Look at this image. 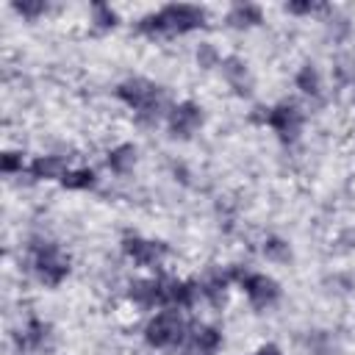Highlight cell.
I'll list each match as a JSON object with an SVG mask.
<instances>
[{"mask_svg": "<svg viewBox=\"0 0 355 355\" xmlns=\"http://www.w3.org/2000/svg\"><path fill=\"white\" fill-rule=\"evenodd\" d=\"M205 22V11L197 6H166L141 22L144 33H186Z\"/></svg>", "mask_w": 355, "mask_h": 355, "instance_id": "obj_1", "label": "cell"}, {"mask_svg": "<svg viewBox=\"0 0 355 355\" xmlns=\"http://www.w3.org/2000/svg\"><path fill=\"white\" fill-rule=\"evenodd\" d=\"M119 97L136 108V111H144V114H155L161 108V89L144 78H133V80H125L119 86Z\"/></svg>", "mask_w": 355, "mask_h": 355, "instance_id": "obj_2", "label": "cell"}, {"mask_svg": "<svg viewBox=\"0 0 355 355\" xmlns=\"http://www.w3.org/2000/svg\"><path fill=\"white\" fill-rule=\"evenodd\" d=\"M186 324L178 316V311H161L150 324H147V341L153 347H175L183 341Z\"/></svg>", "mask_w": 355, "mask_h": 355, "instance_id": "obj_3", "label": "cell"}, {"mask_svg": "<svg viewBox=\"0 0 355 355\" xmlns=\"http://www.w3.org/2000/svg\"><path fill=\"white\" fill-rule=\"evenodd\" d=\"M33 266H36L39 280L47 283V286H58V283L64 280V275L69 272V261L64 258V252H61L55 244H42V247L36 250Z\"/></svg>", "mask_w": 355, "mask_h": 355, "instance_id": "obj_4", "label": "cell"}, {"mask_svg": "<svg viewBox=\"0 0 355 355\" xmlns=\"http://www.w3.org/2000/svg\"><path fill=\"white\" fill-rule=\"evenodd\" d=\"M244 291H247V297H250V302L255 308L272 305L277 300V294H280L277 283L272 277H266V275H247L244 277Z\"/></svg>", "mask_w": 355, "mask_h": 355, "instance_id": "obj_5", "label": "cell"}, {"mask_svg": "<svg viewBox=\"0 0 355 355\" xmlns=\"http://www.w3.org/2000/svg\"><path fill=\"white\" fill-rule=\"evenodd\" d=\"M266 122H269L283 139H294V136L300 133L302 116H300V111H297L294 105L283 103V105H277V108H272V111L266 114Z\"/></svg>", "mask_w": 355, "mask_h": 355, "instance_id": "obj_6", "label": "cell"}, {"mask_svg": "<svg viewBox=\"0 0 355 355\" xmlns=\"http://www.w3.org/2000/svg\"><path fill=\"white\" fill-rule=\"evenodd\" d=\"M200 122H202V114L194 103H180L169 114V128L175 136H191L200 128Z\"/></svg>", "mask_w": 355, "mask_h": 355, "instance_id": "obj_7", "label": "cell"}, {"mask_svg": "<svg viewBox=\"0 0 355 355\" xmlns=\"http://www.w3.org/2000/svg\"><path fill=\"white\" fill-rule=\"evenodd\" d=\"M125 252L136 261V263H155L158 258H161V252H164V247L161 244H155V241H147V239H125Z\"/></svg>", "mask_w": 355, "mask_h": 355, "instance_id": "obj_8", "label": "cell"}, {"mask_svg": "<svg viewBox=\"0 0 355 355\" xmlns=\"http://www.w3.org/2000/svg\"><path fill=\"white\" fill-rule=\"evenodd\" d=\"M130 297L144 305V308H153V305H164V286L158 280H136L130 286Z\"/></svg>", "mask_w": 355, "mask_h": 355, "instance_id": "obj_9", "label": "cell"}, {"mask_svg": "<svg viewBox=\"0 0 355 355\" xmlns=\"http://www.w3.org/2000/svg\"><path fill=\"white\" fill-rule=\"evenodd\" d=\"M219 347V333L214 327H197L189 336V355H214Z\"/></svg>", "mask_w": 355, "mask_h": 355, "instance_id": "obj_10", "label": "cell"}, {"mask_svg": "<svg viewBox=\"0 0 355 355\" xmlns=\"http://www.w3.org/2000/svg\"><path fill=\"white\" fill-rule=\"evenodd\" d=\"M31 172H33L36 178H64L69 169H67V161H64V158L44 155V158H39V161L31 166Z\"/></svg>", "mask_w": 355, "mask_h": 355, "instance_id": "obj_11", "label": "cell"}, {"mask_svg": "<svg viewBox=\"0 0 355 355\" xmlns=\"http://www.w3.org/2000/svg\"><path fill=\"white\" fill-rule=\"evenodd\" d=\"M133 164H136V147H133V144H122V147H116V150L108 155V166H111L114 172H119V175L130 172Z\"/></svg>", "mask_w": 355, "mask_h": 355, "instance_id": "obj_12", "label": "cell"}, {"mask_svg": "<svg viewBox=\"0 0 355 355\" xmlns=\"http://www.w3.org/2000/svg\"><path fill=\"white\" fill-rule=\"evenodd\" d=\"M222 69H225V78L239 89V92H247L244 86H247V69H244V61L241 58H227L225 64H222Z\"/></svg>", "mask_w": 355, "mask_h": 355, "instance_id": "obj_13", "label": "cell"}, {"mask_svg": "<svg viewBox=\"0 0 355 355\" xmlns=\"http://www.w3.org/2000/svg\"><path fill=\"white\" fill-rule=\"evenodd\" d=\"M227 22H233V25H239V28L255 25V22H261V11H258L255 6H236V8L230 11Z\"/></svg>", "mask_w": 355, "mask_h": 355, "instance_id": "obj_14", "label": "cell"}, {"mask_svg": "<svg viewBox=\"0 0 355 355\" xmlns=\"http://www.w3.org/2000/svg\"><path fill=\"white\" fill-rule=\"evenodd\" d=\"M61 183L67 189H89V186H94V172L92 169H75V172H67L61 178Z\"/></svg>", "mask_w": 355, "mask_h": 355, "instance_id": "obj_15", "label": "cell"}, {"mask_svg": "<svg viewBox=\"0 0 355 355\" xmlns=\"http://www.w3.org/2000/svg\"><path fill=\"white\" fill-rule=\"evenodd\" d=\"M297 86H300L305 94H316V92H319V72H316L311 64L302 67L300 75H297Z\"/></svg>", "mask_w": 355, "mask_h": 355, "instance_id": "obj_16", "label": "cell"}, {"mask_svg": "<svg viewBox=\"0 0 355 355\" xmlns=\"http://www.w3.org/2000/svg\"><path fill=\"white\" fill-rule=\"evenodd\" d=\"M263 252H266V258H272V261H288V255H291L288 244L280 241V239H269V241L263 244Z\"/></svg>", "mask_w": 355, "mask_h": 355, "instance_id": "obj_17", "label": "cell"}, {"mask_svg": "<svg viewBox=\"0 0 355 355\" xmlns=\"http://www.w3.org/2000/svg\"><path fill=\"white\" fill-rule=\"evenodd\" d=\"M94 22L103 25V28H108V25L116 22V14H114L108 6H100V3H97V6H94Z\"/></svg>", "mask_w": 355, "mask_h": 355, "instance_id": "obj_18", "label": "cell"}, {"mask_svg": "<svg viewBox=\"0 0 355 355\" xmlns=\"http://www.w3.org/2000/svg\"><path fill=\"white\" fill-rule=\"evenodd\" d=\"M197 61H200V67H211V64L216 61V50H214L211 44H200V50H197Z\"/></svg>", "mask_w": 355, "mask_h": 355, "instance_id": "obj_19", "label": "cell"}, {"mask_svg": "<svg viewBox=\"0 0 355 355\" xmlns=\"http://www.w3.org/2000/svg\"><path fill=\"white\" fill-rule=\"evenodd\" d=\"M17 169H22V158L17 153H6L3 155V172H17Z\"/></svg>", "mask_w": 355, "mask_h": 355, "instance_id": "obj_20", "label": "cell"}, {"mask_svg": "<svg viewBox=\"0 0 355 355\" xmlns=\"http://www.w3.org/2000/svg\"><path fill=\"white\" fill-rule=\"evenodd\" d=\"M17 11H22V14H28V17H33V14H39V11H44V3H17Z\"/></svg>", "mask_w": 355, "mask_h": 355, "instance_id": "obj_21", "label": "cell"}, {"mask_svg": "<svg viewBox=\"0 0 355 355\" xmlns=\"http://www.w3.org/2000/svg\"><path fill=\"white\" fill-rule=\"evenodd\" d=\"M316 6L313 3H288V11H294V14H305V11H313Z\"/></svg>", "mask_w": 355, "mask_h": 355, "instance_id": "obj_22", "label": "cell"}, {"mask_svg": "<svg viewBox=\"0 0 355 355\" xmlns=\"http://www.w3.org/2000/svg\"><path fill=\"white\" fill-rule=\"evenodd\" d=\"M255 355H280V349H277L275 344H266V347H261Z\"/></svg>", "mask_w": 355, "mask_h": 355, "instance_id": "obj_23", "label": "cell"}]
</instances>
